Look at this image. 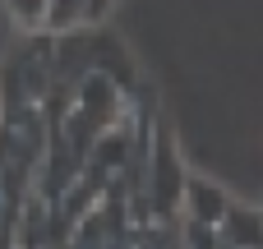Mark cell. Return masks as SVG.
<instances>
[{
    "label": "cell",
    "mask_w": 263,
    "mask_h": 249,
    "mask_svg": "<svg viewBox=\"0 0 263 249\" xmlns=\"http://www.w3.org/2000/svg\"><path fill=\"white\" fill-rule=\"evenodd\" d=\"M222 249H263V213L250 208H227V217L213 226Z\"/></svg>",
    "instance_id": "6da1fadb"
},
{
    "label": "cell",
    "mask_w": 263,
    "mask_h": 249,
    "mask_svg": "<svg viewBox=\"0 0 263 249\" xmlns=\"http://www.w3.org/2000/svg\"><path fill=\"white\" fill-rule=\"evenodd\" d=\"M9 5V18L18 28H42L46 23V0H5Z\"/></svg>",
    "instance_id": "277c9868"
},
{
    "label": "cell",
    "mask_w": 263,
    "mask_h": 249,
    "mask_svg": "<svg viewBox=\"0 0 263 249\" xmlns=\"http://www.w3.org/2000/svg\"><path fill=\"white\" fill-rule=\"evenodd\" d=\"M88 14V0H46V23L51 28H74Z\"/></svg>",
    "instance_id": "3957f363"
},
{
    "label": "cell",
    "mask_w": 263,
    "mask_h": 249,
    "mask_svg": "<svg viewBox=\"0 0 263 249\" xmlns=\"http://www.w3.org/2000/svg\"><path fill=\"white\" fill-rule=\"evenodd\" d=\"M185 199H190V213H194V222H203V226H217L222 217H227V199H222V189H213L208 180H190L185 185Z\"/></svg>",
    "instance_id": "7a4b0ae2"
}]
</instances>
